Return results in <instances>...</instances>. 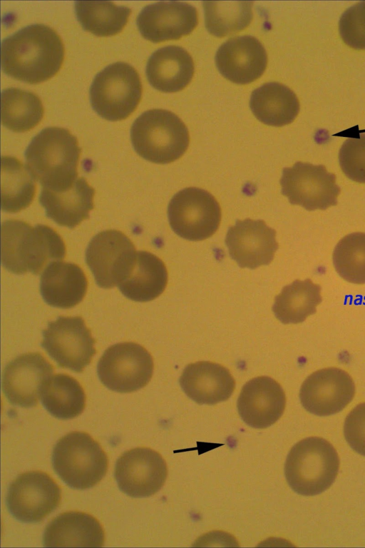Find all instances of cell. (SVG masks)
Returning a JSON list of instances; mask_svg holds the SVG:
<instances>
[{"label":"cell","mask_w":365,"mask_h":548,"mask_svg":"<svg viewBox=\"0 0 365 548\" xmlns=\"http://www.w3.org/2000/svg\"><path fill=\"white\" fill-rule=\"evenodd\" d=\"M61 499V489L46 472L30 471L18 476L9 485L6 506L11 515L24 523L43 520Z\"/></svg>","instance_id":"7c38bea8"},{"label":"cell","mask_w":365,"mask_h":548,"mask_svg":"<svg viewBox=\"0 0 365 548\" xmlns=\"http://www.w3.org/2000/svg\"><path fill=\"white\" fill-rule=\"evenodd\" d=\"M339 161L349 179L365 183V133L346 139L339 150Z\"/></svg>","instance_id":"e575fe53"},{"label":"cell","mask_w":365,"mask_h":548,"mask_svg":"<svg viewBox=\"0 0 365 548\" xmlns=\"http://www.w3.org/2000/svg\"><path fill=\"white\" fill-rule=\"evenodd\" d=\"M75 13L83 29L98 36L120 32L128 22L131 9L107 1H77Z\"/></svg>","instance_id":"4dcf8cb0"},{"label":"cell","mask_w":365,"mask_h":548,"mask_svg":"<svg viewBox=\"0 0 365 548\" xmlns=\"http://www.w3.org/2000/svg\"><path fill=\"white\" fill-rule=\"evenodd\" d=\"M133 242L123 232L106 230L96 234L86 250V262L102 288L118 285L128 274L135 257Z\"/></svg>","instance_id":"4fadbf2b"},{"label":"cell","mask_w":365,"mask_h":548,"mask_svg":"<svg viewBox=\"0 0 365 548\" xmlns=\"http://www.w3.org/2000/svg\"><path fill=\"white\" fill-rule=\"evenodd\" d=\"M167 283L168 271L163 260L150 252L140 250L128 274L118 286L127 298L148 302L160 295Z\"/></svg>","instance_id":"484cf974"},{"label":"cell","mask_w":365,"mask_h":548,"mask_svg":"<svg viewBox=\"0 0 365 548\" xmlns=\"http://www.w3.org/2000/svg\"><path fill=\"white\" fill-rule=\"evenodd\" d=\"M225 243L230 257L240 268L255 269L269 265L279 245L276 231L262 220H237L228 228Z\"/></svg>","instance_id":"e0dca14e"},{"label":"cell","mask_w":365,"mask_h":548,"mask_svg":"<svg viewBox=\"0 0 365 548\" xmlns=\"http://www.w3.org/2000/svg\"><path fill=\"white\" fill-rule=\"evenodd\" d=\"M355 385L351 377L338 367L319 370L302 383L299 398L304 408L318 416L341 411L353 399Z\"/></svg>","instance_id":"9a60e30c"},{"label":"cell","mask_w":365,"mask_h":548,"mask_svg":"<svg viewBox=\"0 0 365 548\" xmlns=\"http://www.w3.org/2000/svg\"><path fill=\"white\" fill-rule=\"evenodd\" d=\"M64 53L62 39L55 30L42 24H31L1 41V69L16 80L39 83L57 73Z\"/></svg>","instance_id":"6da1fadb"},{"label":"cell","mask_w":365,"mask_h":548,"mask_svg":"<svg viewBox=\"0 0 365 548\" xmlns=\"http://www.w3.org/2000/svg\"><path fill=\"white\" fill-rule=\"evenodd\" d=\"M179 382L186 395L200 405H215L225 401L235 387V381L228 369L208 361L187 365Z\"/></svg>","instance_id":"7402d4cb"},{"label":"cell","mask_w":365,"mask_h":548,"mask_svg":"<svg viewBox=\"0 0 365 548\" xmlns=\"http://www.w3.org/2000/svg\"><path fill=\"white\" fill-rule=\"evenodd\" d=\"M1 123L18 133L34 128L43 116V106L39 97L31 91L8 88L1 93Z\"/></svg>","instance_id":"1f68e13d"},{"label":"cell","mask_w":365,"mask_h":548,"mask_svg":"<svg viewBox=\"0 0 365 548\" xmlns=\"http://www.w3.org/2000/svg\"><path fill=\"white\" fill-rule=\"evenodd\" d=\"M87 288L83 270L73 263L52 262L41 276V295L52 307L66 309L76 306L83 300Z\"/></svg>","instance_id":"603a6c76"},{"label":"cell","mask_w":365,"mask_h":548,"mask_svg":"<svg viewBox=\"0 0 365 548\" xmlns=\"http://www.w3.org/2000/svg\"><path fill=\"white\" fill-rule=\"evenodd\" d=\"M168 216L173 230L192 241L212 236L221 220L220 206L208 191L195 187L184 188L170 200Z\"/></svg>","instance_id":"ba28073f"},{"label":"cell","mask_w":365,"mask_h":548,"mask_svg":"<svg viewBox=\"0 0 365 548\" xmlns=\"http://www.w3.org/2000/svg\"><path fill=\"white\" fill-rule=\"evenodd\" d=\"M336 273L345 280L365 284V233H353L342 238L333 252Z\"/></svg>","instance_id":"836d02e7"},{"label":"cell","mask_w":365,"mask_h":548,"mask_svg":"<svg viewBox=\"0 0 365 548\" xmlns=\"http://www.w3.org/2000/svg\"><path fill=\"white\" fill-rule=\"evenodd\" d=\"M198 23L197 9L184 1H158L145 6L136 24L142 36L159 43L190 34Z\"/></svg>","instance_id":"ac0fdd59"},{"label":"cell","mask_w":365,"mask_h":548,"mask_svg":"<svg viewBox=\"0 0 365 548\" xmlns=\"http://www.w3.org/2000/svg\"><path fill=\"white\" fill-rule=\"evenodd\" d=\"M205 27L217 37L245 29L252 20V1H203Z\"/></svg>","instance_id":"d6a6232c"},{"label":"cell","mask_w":365,"mask_h":548,"mask_svg":"<svg viewBox=\"0 0 365 548\" xmlns=\"http://www.w3.org/2000/svg\"><path fill=\"white\" fill-rule=\"evenodd\" d=\"M108 457L100 444L84 432H71L53 447L52 464L55 472L70 487L86 489L97 484L106 475Z\"/></svg>","instance_id":"8992f818"},{"label":"cell","mask_w":365,"mask_h":548,"mask_svg":"<svg viewBox=\"0 0 365 548\" xmlns=\"http://www.w3.org/2000/svg\"><path fill=\"white\" fill-rule=\"evenodd\" d=\"M41 347L62 367L82 372L95 355V340L80 316H60L43 330Z\"/></svg>","instance_id":"8fae6325"},{"label":"cell","mask_w":365,"mask_h":548,"mask_svg":"<svg viewBox=\"0 0 365 548\" xmlns=\"http://www.w3.org/2000/svg\"><path fill=\"white\" fill-rule=\"evenodd\" d=\"M53 372V366L40 353L22 354L5 367L2 375L4 394L13 405L33 407Z\"/></svg>","instance_id":"2e32d148"},{"label":"cell","mask_w":365,"mask_h":548,"mask_svg":"<svg viewBox=\"0 0 365 548\" xmlns=\"http://www.w3.org/2000/svg\"><path fill=\"white\" fill-rule=\"evenodd\" d=\"M43 407L53 417L70 420L81 415L86 405V395L81 384L66 374L51 376L41 394Z\"/></svg>","instance_id":"f1b7e54d"},{"label":"cell","mask_w":365,"mask_h":548,"mask_svg":"<svg viewBox=\"0 0 365 548\" xmlns=\"http://www.w3.org/2000/svg\"><path fill=\"white\" fill-rule=\"evenodd\" d=\"M81 148L75 136L60 127H47L25 151L26 167L42 188L56 189L78 178Z\"/></svg>","instance_id":"3957f363"},{"label":"cell","mask_w":365,"mask_h":548,"mask_svg":"<svg viewBox=\"0 0 365 548\" xmlns=\"http://www.w3.org/2000/svg\"><path fill=\"white\" fill-rule=\"evenodd\" d=\"M339 31L346 45L355 49H365V1L356 3L342 14Z\"/></svg>","instance_id":"d590c367"},{"label":"cell","mask_w":365,"mask_h":548,"mask_svg":"<svg viewBox=\"0 0 365 548\" xmlns=\"http://www.w3.org/2000/svg\"><path fill=\"white\" fill-rule=\"evenodd\" d=\"M43 542L45 547H101L105 542V533L92 515L70 511L57 516L47 525Z\"/></svg>","instance_id":"cb8c5ba5"},{"label":"cell","mask_w":365,"mask_h":548,"mask_svg":"<svg viewBox=\"0 0 365 548\" xmlns=\"http://www.w3.org/2000/svg\"><path fill=\"white\" fill-rule=\"evenodd\" d=\"M322 302L321 286L310 279L296 280L275 297L272 310L284 324L299 323L316 313Z\"/></svg>","instance_id":"83f0119b"},{"label":"cell","mask_w":365,"mask_h":548,"mask_svg":"<svg viewBox=\"0 0 365 548\" xmlns=\"http://www.w3.org/2000/svg\"><path fill=\"white\" fill-rule=\"evenodd\" d=\"M195 71L192 58L183 48L167 46L149 57L145 73L150 84L165 93L182 90L191 81Z\"/></svg>","instance_id":"d4e9b609"},{"label":"cell","mask_w":365,"mask_h":548,"mask_svg":"<svg viewBox=\"0 0 365 548\" xmlns=\"http://www.w3.org/2000/svg\"><path fill=\"white\" fill-rule=\"evenodd\" d=\"M95 190L83 177L60 188H42L39 203L46 215L61 226L74 228L94 208Z\"/></svg>","instance_id":"44dd1931"},{"label":"cell","mask_w":365,"mask_h":548,"mask_svg":"<svg viewBox=\"0 0 365 548\" xmlns=\"http://www.w3.org/2000/svg\"><path fill=\"white\" fill-rule=\"evenodd\" d=\"M114 475L123 492L132 497H147L163 487L168 468L165 460L154 450L136 447L118 459Z\"/></svg>","instance_id":"5bb4252c"},{"label":"cell","mask_w":365,"mask_h":548,"mask_svg":"<svg viewBox=\"0 0 365 548\" xmlns=\"http://www.w3.org/2000/svg\"><path fill=\"white\" fill-rule=\"evenodd\" d=\"M286 405L281 385L267 376L257 377L242 387L237 406L239 415L247 425L267 428L282 415Z\"/></svg>","instance_id":"d6986e66"},{"label":"cell","mask_w":365,"mask_h":548,"mask_svg":"<svg viewBox=\"0 0 365 548\" xmlns=\"http://www.w3.org/2000/svg\"><path fill=\"white\" fill-rule=\"evenodd\" d=\"M1 263L9 272L38 275L50 263L65 258L66 245L52 228L32 227L20 220L1 223Z\"/></svg>","instance_id":"7a4b0ae2"},{"label":"cell","mask_w":365,"mask_h":548,"mask_svg":"<svg viewBox=\"0 0 365 548\" xmlns=\"http://www.w3.org/2000/svg\"><path fill=\"white\" fill-rule=\"evenodd\" d=\"M1 209L16 213L32 203L36 193L34 178L19 159L1 156Z\"/></svg>","instance_id":"f546056e"},{"label":"cell","mask_w":365,"mask_h":548,"mask_svg":"<svg viewBox=\"0 0 365 548\" xmlns=\"http://www.w3.org/2000/svg\"><path fill=\"white\" fill-rule=\"evenodd\" d=\"M143 87L137 71L125 62L108 65L95 76L90 88L93 109L110 121L127 118L138 106Z\"/></svg>","instance_id":"52a82bcc"},{"label":"cell","mask_w":365,"mask_h":548,"mask_svg":"<svg viewBox=\"0 0 365 548\" xmlns=\"http://www.w3.org/2000/svg\"><path fill=\"white\" fill-rule=\"evenodd\" d=\"M130 139L140 156L159 164L180 158L190 142L187 128L182 120L170 111L158 108L146 111L135 120Z\"/></svg>","instance_id":"277c9868"},{"label":"cell","mask_w":365,"mask_h":548,"mask_svg":"<svg viewBox=\"0 0 365 548\" xmlns=\"http://www.w3.org/2000/svg\"><path fill=\"white\" fill-rule=\"evenodd\" d=\"M220 73L237 84L250 83L265 71L267 55L262 44L250 35L230 39L220 46L215 55Z\"/></svg>","instance_id":"ffe728a7"},{"label":"cell","mask_w":365,"mask_h":548,"mask_svg":"<svg viewBox=\"0 0 365 548\" xmlns=\"http://www.w3.org/2000/svg\"><path fill=\"white\" fill-rule=\"evenodd\" d=\"M339 468V459L334 447L322 437H309L292 447L286 459L284 474L295 492L313 496L334 483Z\"/></svg>","instance_id":"5b68a950"},{"label":"cell","mask_w":365,"mask_h":548,"mask_svg":"<svg viewBox=\"0 0 365 548\" xmlns=\"http://www.w3.org/2000/svg\"><path fill=\"white\" fill-rule=\"evenodd\" d=\"M280 184L282 193L291 204L309 211L336 206L341 192L335 175L324 166L300 161L283 168Z\"/></svg>","instance_id":"30bf717a"},{"label":"cell","mask_w":365,"mask_h":548,"mask_svg":"<svg viewBox=\"0 0 365 548\" xmlns=\"http://www.w3.org/2000/svg\"><path fill=\"white\" fill-rule=\"evenodd\" d=\"M344 434L350 447L365 456V402L356 405L348 414L344 421Z\"/></svg>","instance_id":"8d00e7d4"},{"label":"cell","mask_w":365,"mask_h":548,"mask_svg":"<svg viewBox=\"0 0 365 548\" xmlns=\"http://www.w3.org/2000/svg\"><path fill=\"white\" fill-rule=\"evenodd\" d=\"M153 360L142 345L119 342L103 352L97 365L101 382L117 392H132L144 387L153 373Z\"/></svg>","instance_id":"9c48e42d"},{"label":"cell","mask_w":365,"mask_h":548,"mask_svg":"<svg viewBox=\"0 0 365 548\" xmlns=\"http://www.w3.org/2000/svg\"><path fill=\"white\" fill-rule=\"evenodd\" d=\"M250 106L259 121L278 127L293 122L299 111L296 94L278 82L267 83L255 89L250 96Z\"/></svg>","instance_id":"4316f807"}]
</instances>
